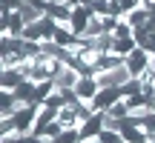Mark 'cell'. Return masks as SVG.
<instances>
[{"instance_id": "cell-1", "label": "cell", "mask_w": 155, "mask_h": 143, "mask_svg": "<svg viewBox=\"0 0 155 143\" xmlns=\"http://www.w3.org/2000/svg\"><path fill=\"white\" fill-rule=\"evenodd\" d=\"M38 112H40V106L38 103H29V106H20V109L12 115V120H15V129L20 135H32V129H35V120H38Z\"/></svg>"}, {"instance_id": "cell-2", "label": "cell", "mask_w": 155, "mask_h": 143, "mask_svg": "<svg viewBox=\"0 0 155 143\" xmlns=\"http://www.w3.org/2000/svg\"><path fill=\"white\" fill-rule=\"evenodd\" d=\"M95 77H98V86H101V89H121V86H127V83L132 80L127 63H124V66H118V69L101 72V75H95Z\"/></svg>"}, {"instance_id": "cell-3", "label": "cell", "mask_w": 155, "mask_h": 143, "mask_svg": "<svg viewBox=\"0 0 155 143\" xmlns=\"http://www.w3.org/2000/svg\"><path fill=\"white\" fill-rule=\"evenodd\" d=\"M150 66H152V55L147 49H141V46L132 52V55H127V69H129V75H132V77H141Z\"/></svg>"}, {"instance_id": "cell-4", "label": "cell", "mask_w": 155, "mask_h": 143, "mask_svg": "<svg viewBox=\"0 0 155 143\" xmlns=\"http://www.w3.org/2000/svg\"><path fill=\"white\" fill-rule=\"evenodd\" d=\"M89 20H92V9L89 6H72V17H69V29L78 34V37H83L89 29Z\"/></svg>"}, {"instance_id": "cell-5", "label": "cell", "mask_w": 155, "mask_h": 143, "mask_svg": "<svg viewBox=\"0 0 155 143\" xmlns=\"http://www.w3.org/2000/svg\"><path fill=\"white\" fill-rule=\"evenodd\" d=\"M121 97H124L121 89H101V92L95 94V100H92V109L95 112H109Z\"/></svg>"}, {"instance_id": "cell-6", "label": "cell", "mask_w": 155, "mask_h": 143, "mask_svg": "<svg viewBox=\"0 0 155 143\" xmlns=\"http://www.w3.org/2000/svg\"><path fill=\"white\" fill-rule=\"evenodd\" d=\"M81 140H92V138H98L101 132H104V112H95L92 117H86V120L81 123Z\"/></svg>"}, {"instance_id": "cell-7", "label": "cell", "mask_w": 155, "mask_h": 143, "mask_svg": "<svg viewBox=\"0 0 155 143\" xmlns=\"http://www.w3.org/2000/svg\"><path fill=\"white\" fill-rule=\"evenodd\" d=\"M75 92H78V97L83 100V103H92L95 100V94L101 92V86H98V77H81L78 80V86H75Z\"/></svg>"}, {"instance_id": "cell-8", "label": "cell", "mask_w": 155, "mask_h": 143, "mask_svg": "<svg viewBox=\"0 0 155 143\" xmlns=\"http://www.w3.org/2000/svg\"><path fill=\"white\" fill-rule=\"evenodd\" d=\"M55 89H61V92H66V89H75L78 86V80H81V72H75V69H69V66H63L61 72H58L55 77Z\"/></svg>"}, {"instance_id": "cell-9", "label": "cell", "mask_w": 155, "mask_h": 143, "mask_svg": "<svg viewBox=\"0 0 155 143\" xmlns=\"http://www.w3.org/2000/svg\"><path fill=\"white\" fill-rule=\"evenodd\" d=\"M121 138H124V143H147L150 135H147L141 126H135L132 117H127V120H124V129H121Z\"/></svg>"}, {"instance_id": "cell-10", "label": "cell", "mask_w": 155, "mask_h": 143, "mask_svg": "<svg viewBox=\"0 0 155 143\" xmlns=\"http://www.w3.org/2000/svg\"><path fill=\"white\" fill-rule=\"evenodd\" d=\"M46 17H52L55 23H69V17H72V6L63 3V0H55V3L46 6Z\"/></svg>"}, {"instance_id": "cell-11", "label": "cell", "mask_w": 155, "mask_h": 143, "mask_svg": "<svg viewBox=\"0 0 155 143\" xmlns=\"http://www.w3.org/2000/svg\"><path fill=\"white\" fill-rule=\"evenodd\" d=\"M23 80H26V77H23L20 66H17V69H3V75H0V86H3V92H15Z\"/></svg>"}, {"instance_id": "cell-12", "label": "cell", "mask_w": 155, "mask_h": 143, "mask_svg": "<svg viewBox=\"0 0 155 143\" xmlns=\"http://www.w3.org/2000/svg\"><path fill=\"white\" fill-rule=\"evenodd\" d=\"M35 89H38V83H32V80H23L20 86L15 89V97H17V103L20 106H29V103H35Z\"/></svg>"}, {"instance_id": "cell-13", "label": "cell", "mask_w": 155, "mask_h": 143, "mask_svg": "<svg viewBox=\"0 0 155 143\" xmlns=\"http://www.w3.org/2000/svg\"><path fill=\"white\" fill-rule=\"evenodd\" d=\"M58 123H61L63 129L81 126V115H78V109H75V106H63V109H58Z\"/></svg>"}, {"instance_id": "cell-14", "label": "cell", "mask_w": 155, "mask_h": 143, "mask_svg": "<svg viewBox=\"0 0 155 143\" xmlns=\"http://www.w3.org/2000/svg\"><path fill=\"white\" fill-rule=\"evenodd\" d=\"M124 20H127L132 29H144L147 20H150V9H147V6H138V9L127 11V14H124Z\"/></svg>"}, {"instance_id": "cell-15", "label": "cell", "mask_w": 155, "mask_h": 143, "mask_svg": "<svg viewBox=\"0 0 155 143\" xmlns=\"http://www.w3.org/2000/svg\"><path fill=\"white\" fill-rule=\"evenodd\" d=\"M17 109H20V103H17L15 94L12 92H0V117H12Z\"/></svg>"}, {"instance_id": "cell-16", "label": "cell", "mask_w": 155, "mask_h": 143, "mask_svg": "<svg viewBox=\"0 0 155 143\" xmlns=\"http://www.w3.org/2000/svg\"><path fill=\"white\" fill-rule=\"evenodd\" d=\"M106 115H109V117H118V120H127V117L132 115V109H129V103H127V97H121V100H118V103L112 106L109 112H106Z\"/></svg>"}, {"instance_id": "cell-17", "label": "cell", "mask_w": 155, "mask_h": 143, "mask_svg": "<svg viewBox=\"0 0 155 143\" xmlns=\"http://www.w3.org/2000/svg\"><path fill=\"white\" fill-rule=\"evenodd\" d=\"M135 49H138V43H135V37H127V40H115V46H112V52H115V55H121V57L132 55Z\"/></svg>"}, {"instance_id": "cell-18", "label": "cell", "mask_w": 155, "mask_h": 143, "mask_svg": "<svg viewBox=\"0 0 155 143\" xmlns=\"http://www.w3.org/2000/svg\"><path fill=\"white\" fill-rule=\"evenodd\" d=\"M52 143H81V129H78V126L75 129H63Z\"/></svg>"}, {"instance_id": "cell-19", "label": "cell", "mask_w": 155, "mask_h": 143, "mask_svg": "<svg viewBox=\"0 0 155 143\" xmlns=\"http://www.w3.org/2000/svg\"><path fill=\"white\" fill-rule=\"evenodd\" d=\"M132 32H135V29H132V26H129V23H127V20L121 17V20H118V26H115V32H112V34H115V40H127V37H132Z\"/></svg>"}, {"instance_id": "cell-20", "label": "cell", "mask_w": 155, "mask_h": 143, "mask_svg": "<svg viewBox=\"0 0 155 143\" xmlns=\"http://www.w3.org/2000/svg\"><path fill=\"white\" fill-rule=\"evenodd\" d=\"M98 140H101V143H124L121 132H112V129H104V132L98 135Z\"/></svg>"}, {"instance_id": "cell-21", "label": "cell", "mask_w": 155, "mask_h": 143, "mask_svg": "<svg viewBox=\"0 0 155 143\" xmlns=\"http://www.w3.org/2000/svg\"><path fill=\"white\" fill-rule=\"evenodd\" d=\"M61 132H63V126H61V123L55 120V123H49V126L43 129V135H40V138H46V140H55V138H58Z\"/></svg>"}, {"instance_id": "cell-22", "label": "cell", "mask_w": 155, "mask_h": 143, "mask_svg": "<svg viewBox=\"0 0 155 143\" xmlns=\"http://www.w3.org/2000/svg\"><path fill=\"white\" fill-rule=\"evenodd\" d=\"M0 143H23V135L20 132H12V135H3V140Z\"/></svg>"}, {"instance_id": "cell-23", "label": "cell", "mask_w": 155, "mask_h": 143, "mask_svg": "<svg viewBox=\"0 0 155 143\" xmlns=\"http://www.w3.org/2000/svg\"><path fill=\"white\" fill-rule=\"evenodd\" d=\"M23 6V0H3V9H9V11H17Z\"/></svg>"}, {"instance_id": "cell-24", "label": "cell", "mask_w": 155, "mask_h": 143, "mask_svg": "<svg viewBox=\"0 0 155 143\" xmlns=\"http://www.w3.org/2000/svg\"><path fill=\"white\" fill-rule=\"evenodd\" d=\"M23 143H49L46 138H38V135H23Z\"/></svg>"}, {"instance_id": "cell-25", "label": "cell", "mask_w": 155, "mask_h": 143, "mask_svg": "<svg viewBox=\"0 0 155 143\" xmlns=\"http://www.w3.org/2000/svg\"><path fill=\"white\" fill-rule=\"evenodd\" d=\"M95 3H98V0H81V6H89V9H92Z\"/></svg>"}, {"instance_id": "cell-26", "label": "cell", "mask_w": 155, "mask_h": 143, "mask_svg": "<svg viewBox=\"0 0 155 143\" xmlns=\"http://www.w3.org/2000/svg\"><path fill=\"white\" fill-rule=\"evenodd\" d=\"M63 3H69V6H78V3H81V0H63Z\"/></svg>"}, {"instance_id": "cell-27", "label": "cell", "mask_w": 155, "mask_h": 143, "mask_svg": "<svg viewBox=\"0 0 155 143\" xmlns=\"http://www.w3.org/2000/svg\"><path fill=\"white\" fill-rule=\"evenodd\" d=\"M81 143H101V140H98V138H92V140H81Z\"/></svg>"}, {"instance_id": "cell-28", "label": "cell", "mask_w": 155, "mask_h": 143, "mask_svg": "<svg viewBox=\"0 0 155 143\" xmlns=\"http://www.w3.org/2000/svg\"><path fill=\"white\" fill-rule=\"evenodd\" d=\"M152 63H155V57H152Z\"/></svg>"}]
</instances>
